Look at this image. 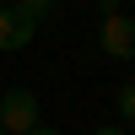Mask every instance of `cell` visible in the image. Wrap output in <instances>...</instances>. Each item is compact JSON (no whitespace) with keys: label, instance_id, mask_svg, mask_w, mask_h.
<instances>
[{"label":"cell","instance_id":"6da1fadb","mask_svg":"<svg viewBox=\"0 0 135 135\" xmlns=\"http://www.w3.org/2000/svg\"><path fill=\"white\" fill-rule=\"evenodd\" d=\"M32 124H38V92L32 86H11L0 97V130L6 135H27Z\"/></svg>","mask_w":135,"mask_h":135},{"label":"cell","instance_id":"7a4b0ae2","mask_svg":"<svg viewBox=\"0 0 135 135\" xmlns=\"http://www.w3.org/2000/svg\"><path fill=\"white\" fill-rule=\"evenodd\" d=\"M97 49H103L108 60H135V16H103Z\"/></svg>","mask_w":135,"mask_h":135},{"label":"cell","instance_id":"3957f363","mask_svg":"<svg viewBox=\"0 0 135 135\" xmlns=\"http://www.w3.org/2000/svg\"><path fill=\"white\" fill-rule=\"evenodd\" d=\"M32 32H38V22H32L22 6H0V54L27 49V43H32Z\"/></svg>","mask_w":135,"mask_h":135},{"label":"cell","instance_id":"277c9868","mask_svg":"<svg viewBox=\"0 0 135 135\" xmlns=\"http://www.w3.org/2000/svg\"><path fill=\"white\" fill-rule=\"evenodd\" d=\"M119 124H135V81L119 86Z\"/></svg>","mask_w":135,"mask_h":135},{"label":"cell","instance_id":"5b68a950","mask_svg":"<svg viewBox=\"0 0 135 135\" xmlns=\"http://www.w3.org/2000/svg\"><path fill=\"white\" fill-rule=\"evenodd\" d=\"M92 135H130V130H124V124H97Z\"/></svg>","mask_w":135,"mask_h":135},{"label":"cell","instance_id":"8992f818","mask_svg":"<svg viewBox=\"0 0 135 135\" xmlns=\"http://www.w3.org/2000/svg\"><path fill=\"white\" fill-rule=\"evenodd\" d=\"M97 11L103 16H119V0H97Z\"/></svg>","mask_w":135,"mask_h":135},{"label":"cell","instance_id":"52a82bcc","mask_svg":"<svg viewBox=\"0 0 135 135\" xmlns=\"http://www.w3.org/2000/svg\"><path fill=\"white\" fill-rule=\"evenodd\" d=\"M27 135H60V130H49V124H32V130H27Z\"/></svg>","mask_w":135,"mask_h":135},{"label":"cell","instance_id":"ba28073f","mask_svg":"<svg viewBox=\"0 0 135 135\" xmlns=\"http://www.w3.org/2000/svg\"><path fill=\"white\" fill-rule=\"evenodd\" d=\"M0 135H6V130H0Z\"/></svg>","mask_w":135,"mask_h":135}]
</instances>
